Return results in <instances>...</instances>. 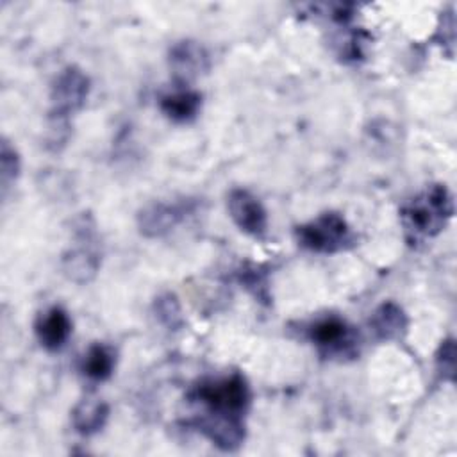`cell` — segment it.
<instances>
[{
  "instance_id": "obj_3",
  "label": "cell",
  "mask_w": 457,
  "mask_h": 457,
  "mask_svg": "<svg viewBox=\"0 0 457 457\" xmlns=\"http://www.w3.org/2000/svg\"><path fill=\"white\" fill-rule=\"evenodd\" d=\"M298 245L316 253H337L353 245V232L339 212H323L314 220L298 225L295 230Z\"/></svg>"
},
{
  "instance_id": "obj_16",
  "label": "cell",
  "mask_w": 457,
  "mask_h": 457,
  "mask_svg": "<svg viewBox=\"0 0 457 457\" xmlns=\"http://www.w3.org/2000/svg\"><path fill=\"white\" fill-rule=\"evenodd\" d=\"M20 173V157L16 148L9 145L7 139L2 141V150H0V180H2V193L5 195L11 184L18 179Z\"/></svg>"
},
{
  "instance_id": "obj_4",
  "label": "cell",
  "mask_w": 457,
  "mask_h": 457,
  "mask_svg": "<svg viewBox=\"0 0 457 457\" xmlns=\"http://www.w3.org/2000/svg\"><path fill=\"white\" fill-rule=\"evenodd\" d=\"M307 339L323 357L346 359L359 353L355 328L337 314H323L307 325Z\"/></svg>"
},
{
  "instance_id": "obj_1",
  "label": "cell",
  "mask_w": 457,
  "mask_h": 457,
  "mask_svg": "<svg viewBox=\"0 0 457 457\" xmlns=\"http://www.w3.org/2000/svg\"><path fill=\"white\" fill-rule=\"evenodd\" d=\"M453 216V196L445 184H430L402 211L400 220L411 243H420L437 236Z\"/></svg>"
},
{
  "instance_id": "obj_5",
  "label": "cell",
  "mask_w": 457,
  "mask_h": 457,
  "mask_svg": "<svg viewBox=\"0 0 457 457\" xmlns=\"http://www.w3.org/2000/svg\"><path fill=\"white\" fill-rule=\"evenodd\" d=\"M75 246L62 255L64 275L79 284L89 282L100 268V253L96 245L95 223L89 216H82L75 228Z\"/></svg>"
},
{
  "instance_id": "obj_6",
  "label": "cell",
  "mask_w": 457,
  "mask_h": 457,
  "mask_svg": "<svg viewBox=\"0 0 457 457\" xmlns=\"http://www.w3.org/2000/svg\"><path fill=\"white\" fill-rule=\"evenodd\" d=\"M89 95V77L77 66H66L54 80L50 100L52 118L55 120L52 129H66L68 116L82 109Z\"/></svg>"
},
{
  "instance_id": "obj_14",
  "label": "cell",
  "mask_w": 457,
  "mask_h": 457,
  "mask_svg": "<svg viewBox=\"0 0 457 457\" xmlns=\"http://www.w3.org/2000/svg\"><path fill=\"white\" fill-rule=\"evenodd\" d=\"M109 418V405L102 400L86 398L71 411V423L82 436H93L100 432Z\"/></svg>"
},
{
  "instance_id": "obj_7",
  "label": "cell",
  "mask_w": 457,
  "mask_h": 457,
  "mask_svg": "<svg viewBox=\"0 0 457 457\" xmlns=\"http://www.w3.org/2000/svg\"><path fill=\"white\" fill-rule=\"evenodd\" d=\"M193 200H173V202H152L143 207L137 214V225L146 237H162L171 232L189 212H193Z\"/></svg>"
},
{
  "instance_id": "obj_11",
  "label": "cell",
  "mask_w": 457,
  "mask_h": 457,
  "mask_svg": "<svg viewBox=\"0 0 457 457\" xmlns=\"http://www.w3.org/2000/svg\"><path fill=\"white\" fill-rule=\"evenodd\" d=\"M370 330L378 341H396L407 332L409 320L405 311L395 302L380 303L370 316Z\"/></svg>"
},
{
  "instance_id": "obj_18",
  "label": "cell",
  "mask_w": 457,
  "mask_h": 457,
  "mask_svg": "<svg viewBox=\"0 0 457 457\" xmlns=\"http://www.w3.org/2000/svg\"><path fill=\"white\" fill-rule=\"evenodd\" d=\"M239 280H241L248 289H252L257 298L268 300L266 275H264L257 266H252L250 270H243L241 275H239Z\"/></svg>"
},
{
  "instance_id": "obj_12",
  "label": "cell",
  "mask_w": 457,
  "mask_h": 457,
  "mask_svg": "<svg viewBox=\"0 0 457 457\" xmlns=\"http://www.w3.org/2000/svg\"><path fill=\"white\" fill-rule=\"evenodd\" d=\"M159 107L168 120L175 123H187L196 118L202 107V95L195 89L177 87L159 98Z\"/></svg>"
},
{
  "instance_id": "obj_9",
  "label": "cell",
  "mask_w": 457,
  "mask_h": 457,
  "mask_svg": "<svg viewBox=\"0 0 457 457\" xmlns=\"http://www.w3.org/2000/svg\"><path fill=\"white\" fill-rule=\"evenodd\" d=\"M211 66V59L207 50L191 39L177 41L170 48V68L173 75L182 80H193L200 75H204Z\"/></svg>"
},
{
  "instance_id": "obj_10",
  "label": "cell",
  "mask_w": 457,
  "mask_h": 457,
  "mask_svg": "<svg viewBox=\"0 0 457 457\" xmlns=\"http://www.w3.org/2000/svg\"><path fill=\"white\" fill-rule=\"evenodd\" d=\"M34 330L43 348H46L48 352H57L70 339L73 323L70 314L62 307L54 305L37 316Z\"/></svg>"
},
{
  "instance_id": "obj_8",
  "label": "cell",
  "mask_w": 457,
  "mask_h": 457,
  "mask_svg": "<svg viewBox=\"0 0 457 457\" xmlns=\"http://www.w3.org/2000/svg\"><path fill=\"white\" fill-rule=\"evenodd\" d=\"M227 207L234 223L252 237H262L268 230V214L261 200L248 189L236 187L227 196Z\"/></svg>"
},
{
  "instance_id": "obj_17",
  "label": "cell",
  "mask_w": 457,
  "mask_h": 457,
  "mask_svg": "<svg viewBox=\"0 0 457 457\" xmlns=\"http://www.w3.org/2000/svg\"><path fill=\"white\" fill-rule=\"evenodd\" d=\"M436 368L443 380L453 382L455 378V341L453 337H448L441 341L437 352H436Z\"/></svg>"
},
{
  "instance_id": "obj_13",
  "label": "cell",
  "mask_w": 457,
  "mask_h": 457,
  "mask_svg": "<svg viewBox=\"0 0 457 457\" xmlns=\"http://www.w3.org/2000/svg\"><path fill=\"white\" fill-rule=\"evenodd\" d=\"M116 368V352L104 343L91 345L82 359H80V371L86 378L93 382L107 380Z\"/></svg>"
},
{
  "instance_id": "obj_15",
  "label": "cell",
  "mask_w": 457,
  "mask_h": 457,
  "mask_svg": "<svg viewBox=\"0 0 457 457\" xmlns=\"http://www.w3.org/2000/svg\"><path fill=\"white\" fill-rule=\"evenodd\" d=\"M154 312H155L159 323L164 325L168 330H177L184 323L180 303H179L177 296L171 293H164L159 298H155Z\"/></svg>"
},
{
  "instance_id": "obj_2",
  "label": "cell",
  "mask_w": 457,
  "mask_h": 457,
  "mask_svg": "<svg viewBox=\"0 0 457 457\" xmlns=\"http://www.w3.org/2000/svg\"><path fill=\"white\" fill-rule=\"evenodd\" d=\"M250 398L248 382L241 373L198 380L187 393V400L204 409L200 416L207 418L245 420Z\"/></svg>"
}]
</instances>
